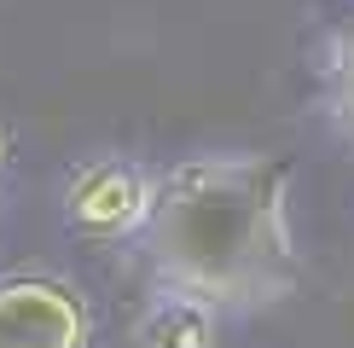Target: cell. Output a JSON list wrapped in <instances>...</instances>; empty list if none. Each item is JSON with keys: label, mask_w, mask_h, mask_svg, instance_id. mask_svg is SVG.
I'll list each match as a JSON object with an SVG mask.
<instances>
[{"label": "cell", "mask_w": 354, "mask_h": 348, "mask_svg": "<svg viewBox=\"0 0 354 348\" xmlns=\"http://www.w3.org/2000/svg\"><path fill=\"white\" fill-rule=\"evenodd\" d=\"M140 250L157 284L192 290L215 313H261L302 273L290 226V168L268 151H209L174 163L151 192Z\"/></svg>", "instance_id": "1"}, {"label": "cell", "mask_w": 354, "mask_h": 348, "mask_svg": "<svg viewBox=\"0 0 354 348\" xmlns=\"http://www.w3.org/2000/svg\"><path fill=\"white\" fill-rule=\"evenodd\" d=\"M93 302L64 273H0V348H87Z\"/></svg>", "instance_id": "2"}, {"label": "cell", "mask_w": 354, "mask_h": 348, "mask_svg": "<svg viewBox=\"0 0 354 348\" xmlns=\"http://www.w3.org/2000/svg\"><path fill=\"white\" fill-rule=\"evenodd\" d=\"M157 174L134 157H93L64 186V221L82 238H140Z\"/></svg>", "instance_id": "3"}, {"label": "cell", "mask_w": 354, "mask_h": 348, "mask_svg": "<svg viewBox=\"0 0 354 348\" xmlns=\"http://www.w3.org/2000/svg\"><path fill=\"white\" fill-rule=\"evenodd\" d=\"M215 308L192 290H174V284H157L151 302H145L134 337L140 348H215Z\"/></svg>", "instance_id": "4"}, {"label": "cell", "mask_w": 354, "mask_h": 348, "mask_svg": "<svg viewBox=\"0 0 354 348\" xmlns=\"http://www.w3.org/2000/svg\"><path fill=\"white\" fill-rule=\"evenodd\" d=\"M319 105H326L331 128L354 145V18L337 23L319 47Z\"/></svg>", "instance_id": "5"}, {"label": "cell", "mask_w": 354, "mask_h": 348, "mask_svg": "<svg viewBox=\"0 0 354 348\" xmlns=\"http://www.w3.org/2000/svg\"><path fill=\"white\" fill-rule=\"evenodd\" d=\"M6 151H12V139H6V128H0V168H6Z\"/></svg>", "instance_id": "6"}]
</instances>
